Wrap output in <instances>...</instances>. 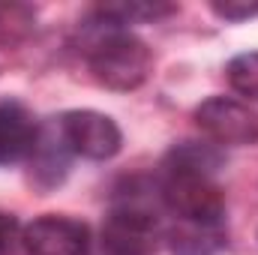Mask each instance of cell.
Returning a JSON list of instances; mask_svg holds the SVG:
<instances>
[{
  "label": "cell",
  "mask_w": 258,
  "mask_h": 255,
  "mask_svg": "<svg viewBox=\"0 0 258 255\" xmlns=\"http://www.w3.org/2000/svg\"><path fill=\"white\" fill-rule=\"evenodd\" d=\"M99 18V36L87 45V63L93 78L108 90H135L147 81L153 69V54L144 39Z\"/></svg>",
  "instance_id": "1"
},
{
  "label": "cell",
  "mask_w": 258,
  "mask_h": 255,
  "mask_svg": "<svg viewBox=\"0 0 258 255\" xmlns=\"http://www.w3.org/2000/svg\"><path fill=\"white\" fill-rule=\"evenodd\" d=\"M162 207L189 225H225V195L210 177L195 174H165L159 186Z\"/></svg>",
  "instance_id": "2"
},
{
  "label": "cell",
  "mask_w": 258,
  "mask_h": 255,
  "mask_svg": "<svg viewBox=\"0 0 258 255\" xmlns=\"http://www.w3.org/2000/svg\"><path fill=\"white\" fill-rule=\"evenodd\" d=\"M159 237V216L135 195L120 198L102 222V246L108 255H150Z\"/></svg>",
  "instance_id": "3"
},
{
  "label": "cell",
  "mask_w": 258,
  "mask_h": 255,
  "mask_svg": "<svg viewBox=\"0 0 258 255\" xmlns=\"http://www.w3.org/2000/svg\"><path fill=\"white\" fill-rule=\"evenodd\" d=\"M195 123L216 147L258 144V111L228 96L204 99L195 108Z\"/></svg>",
  "instance_id": "4"
},
{
  "label": "cell",
  "mask_w": 258,
  "mask_h": 255,
  "mask_svg": "<svg viewBox=\"0 0 258 255\" xmlns=\"http://www.w3.org/2000/svg\"><path fill=\"white\" fill-rule=\"evenodd\" d=\"M66 147L84 159H111L120 150V129L99 111H66L60 117Z\"/></svg>",
  "instance_id": "5"
},
{
  "label": "cell",
  "mask_w": 258,
  "mask_h": 255,
  "mask_svg": "<svg viewBox=\"0 0 258 255\" xmlns=\"http://www.w3.org/2000/svg\"><path fill=\"white\" fill-rule=\"evenodd\" d=\"M21 246L30 255H87L90 231L78 219L48 213L21 231Z\"/></svg>",
  "instance_id": "6"
},
{
  "label": "cell",
  "mask_w": 258,
  "mask_h": 255,
  "mask_svg": "<svg viewBox=\"0 0 258 255\" xmlns=\"http://www.w3.org/2000/svg\"><path fill=\"white\" fill-rule=\"evenodd\" d=\"M36 141H39V129L30 111L18 102H0V165L27 159Z\"/></svg>",
  "instance_id": "7"
},
{
  "label": "cell",
  "mask_w": 258,
  "mask_h": 255,
  "mask_svg": "<svg viewBox=\"0 0 258 255\" xmlns=\"http://www.w3.org/2000/svg\"><path fill=\"white\" fill-rule=\"evenodd\" d=\"M225 156L213 141H183L168 150L162 171L165 174H195V177H210L222 168Z\"/></svg>",
  "instance_id": "8"
},
{
  "label": "cell",
  "mask_w": 258,
  "mask_h": 255,
  "mask_svg": "<svg viewBox=\"0 0 258 255\" xmlns=\"http://www.w3.org/2000/svg\"><path fill=\"white\" fill-rule=\"evenodd\" d=\"M66 153H69V147H66L60 129H57V138H54V132L39 135V141H36V147H33V153H30L33 174H36V180H39V183L54 186V183H60V180H63V174H66Z\"/></svg>",
  "instance_id": "9"
},
{
  "label": "cell",
  "mask_w": 258,
  "mask_h": 255,
  "mask_svg": "<svg viewBox=\"0 0 258 255\" xmlns=\"http://www.w3.org/2000/svg\"><path fill=\"white\" fill-rule=\"evenodd\" d=\"M171 240V252L174 255H216L219 249H225L228 234L225 225L213 228V225H189L183 222L180 228H174L168 234Z\"/></svg>",
  "instance_id": "10"
},
{
  "label": "cell",
  "mask_w": 258,
  "mask_h": 255,
  "mask_svg": "<svg viewBox=\"0 0 258 255\" xmlns=\"http://www.w3.org/2000/svg\"><path fill=\"white\" fill-rule=\"evenodd\" d=\"M177 12L174 3H159V0H129V3H102L96 9V15H102L105 21L123 27V24H135V21H159L165 15Z\"/></svg>",
  "instance_id": "11"
},
{
  "label": "cell",
  "mask_w": 258,
  "mask_h": 255,
  "mask_svg": "<svg viewBox=\"0 0 258 255\" xmlns=\"http://www.w3.org/2000/svg\"><path fill=\"white\" fill-rule=\"evenodd\" d=\"M36 27V12L27 3H0V48L21 45Z\"/></svg>",
  "instance_id": "12"
},
{
  "label": "cell",
  "mask_w": 258,
  "mask_h": 255,
  "mask_svg": "<svg viewBox=\"0 0 258 255\" xmlns=\"http://www.w3.org/2000/svg\"><path fill=\"white\" fill-rule=\"evenodd\" d=\"M228 84L240 96L258 99V51H243V54L231 57V63H228Z\"/></svg>",
  "instance_id": "13"
},
{
  "label": "cell",
  "mask_w": 258,
  "mask_h": 255,
  "mask_svg": "<svg viewBox=\"0 0 258 255\" xmlns=\"http://www.w3.org/2000/svg\"><path fill=\"white\" fill-rule=\"evenodd\" d=\"M213 12L219 18H228V21H243V18H252L258 15V3H246V0H225V3H213Z\"/></svg>",
  "instance_id": "14"
},
{
  "label": "cell",
  "mask_w": 258,
  "mask_h": 255,
  "mask_svg": "<svg viewBox=\"0 0 258 255\" xmlns=\"http://www.w3.org/2000/svg\"><path fill=\"white\" fill-rule=\"evenodd\" d=\"M15 240H18V219L12 213H0V255L9 252Z\"/></svg>",
  "instance_id": "15"
}]
</instances>
